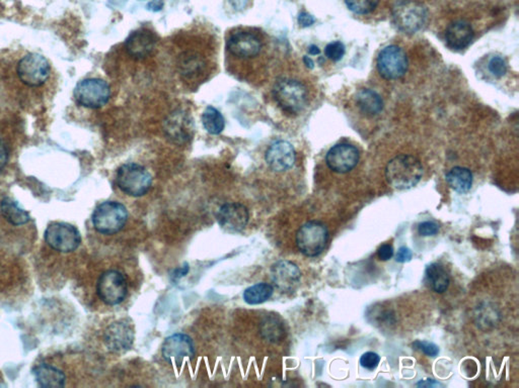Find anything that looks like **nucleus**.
I'll use <instances>...</instances> for the list:
<instances>
[{
	"label": "nucleus",
	"instance_id": "1",
	"mask_svg": "<svg viewBox=\"0 0 519 388\" xmlns=\"http://www.w3.org/2000/svg\"><path fill=\"white\" fill-rule=\"evenodd\" d=\"M422 176V164L412 155H399L387 163V180L392 188L398 190L414 188L419 183Z\"/></svg>",
	"mask_w": 519,
	"mask_h": 388
},
{
	"label": "nucleus",
	"instance_id": "2",
	"mask_svg": "<svg viewBox=\"0 0 519 388\" xmlns=\"http://www.w3.org/2000/svg\"><path fill=\"white\" fill-rule=\"evenodd\" d=\"M273 97L277 104L286 114H298L308 104V90L300 81L281 78L273 87Z\"/></svg>",
	"mask_w": 519,
	"mask_h": 388
},
{
	"label": "nucleus",
	"instance_id": "3",
	"mask_svg": "<svg viewBox=\"0 0 519 388\" xmlns=\"http://www.w3.org/2000/svg\"><path fill=\"white\" fill-rule=\"evenodd\" d=\"M128 220V210L118 201H105L95 208L92 220L95 231L103 235L119 233Z\"/></svg>",
	"mask_w": 519,
	"mask_h": 388
},
{
	"label": "nucleus",
	"instance_id": "4",
	"mask_svg": "<svg viewBox=\"0 0 519 388\" xmlns=\"http://www.w3.org/2000/svg\"><path fill=\"white\" fill-rule=\"evenodd\" d=\"M117 184L124 193L140 198L150 190L152 177L145 167L136 163L122 165L117 171Z\"/></svg>",
	"mask_w": 519,
	"mask_h": 388
},
{
	"label": "nucleus",
	"instance_id": "5",
	"mask_svg": "<svg viewBox=\"0 0 519 388\" xmlns=\"http://www.w3.org/2000/svg\"><path fill=\"white\" fill-rule=\"evenodd\" d=\"M329 239V231L323 222H305L296 233V246L306 257H317L324 252Z\"/></svg>",
	"mask_w": 519,
	"mask_h": 388
},
{
	"label": "nucleus",
	"instance_id": "6",
	"mask_svg": "<svg viewBox=\"0 0 519 388\" xmlns=\"http://www.w3.org/2000/svg\"><path fill=\"white\" fill-rule=\"evenodd\" d=\"M394 21L399 31L415 33L422 30L427 21V11L415 0H402L393 9Z\"/></svg>",
	"mask_w": 519,
	"mask_h": 388
},
{
	"label": "nucleus",
	"instance_id": "7",
	"mask_svg": "<svg viewBox=\"0 0 519 388\" xmlns=\"http://www.w3.org/2000/svg\"><path fill=\"white\" fill-rule=\"evenodd\" d=\"M73 97L81 107L97 109L108 104L111 97V90L103 79L88 78L78 83L74 88Z\"/></svg>",
	"mask_w": 519,
	"mask_h": 388
},
{
	"label": "nucleus",
	"instance_id": "8",
	"mask_svg": "<svg viewBox=\"0 0 519 388\" xmlns=\"http://www.w3.org/2000/svg\"><path fill=\"white\" fill-rule=\"evenodd\" d=\"M45 241L55 251L70 253L81 244L80 231L66 222H51L45 231Z\"/></svg>",
	"mask_w": 519,
	"mask_h": 388
},
{
	"label": "nucleus",
	"instance_id": "9",
	"mask_svg": "<svg viewBox=\"0 0 519 388\" xmlns=\"http://www.w3.org/2000/svg\"><path fill=\"white\" fill-rule=\"evenodd\" d=\"M263 41L258 33L248 30L231 33L226 41V49L231 56L238 59H253L263 51Z\"/></svg>",
	"mask_w": 519,
	"mask_h": 388
},
{
	"label": "nucleus",
	"instance_id": "10",
	"mask_svg": "<svg viewBox=\"0 0 519 388\" xmlns=\"http://www.w3.org/2000/svg\"><path fill=\"white\" fill-rule=\"evenodd\" d=\"M19 78L23 85L30 87H39L44 85L50 76V65L42 55L33 53L23 57L19 62Z\"/></svg>",
	"mask_w": 519,
	"mask_h": 388
},
{
	"label": "nucleus",
	"instance_id": "11",
	"mask_svg": "<svg viewBox=\"0 0 519 388\" xmlns=\"http://www.w3.org/2000/svg\"><path fill=\"white\" fill-rule=\"evenodd\" d=\"M127 282L125 277L117 270H108L98 280L97 292L103 303L108 306H118L126 298Z\"/></svg>",
	"mask_w": 519,
	"mask_h": 388
},
{
	"label": "nucleus",
	"instance_id": "12",
	"mask_svg": "<svg viewBox=\"0 0 519 388\" xmlns=\"http://www.w3.org/2000/svg\"><path fill=\"white\" fill-rule=\"evenodd\" d=\"M377 64L380 76L387 80L402 78L408 70L406 53L398 45H387L382 49L377 57Z\"/></svg>",
	"mask_w": 519,
	"mask_h": 388
},
{
	"label": "nucleus",
	"instance_id": "13",
	"mask_svg": "<svg viewBox=\"0 0 519 388\" xmlns=\"http://www.w3.org/2000/svg\"><path fill=\"white\" fill-rule=\"evenodd\" d=\"M135 332L133 325L126 320L111 323L104 335L105 344L113 353H125L133 346Z\"/></svg>",
	"mask_w": 519,
	"mask_h": 388
},
{
	"label": "nucleus",
	"instance_id": "14",
	"mask_svg": "<svg viewBox=\"0 0 519 388\" xmlns=\"http://www.w3.org/2000/svg\"><path fill=\"white\" fill-rule=\"evenodd\" d=\"M164 360L174 364L183 363L195 356V347L192 339L186 334L177 333L164 340L162 347Z\"/></svg>",
	"mask_w": 519,
	"mask_h": 388
},
{
	"label": "nucleus",
	"instance_id": "15",
	"mask_svg": "<svg viewBox=\"0 0 519 388\" xmlns=\"http://www.w3.org/2000/svg\"><path fill=\"white\" fill-rule=\"evenodd\" d=\"M219 226L229 233H240L248 226L250 214L245 205L240 203H227L219 208L216 214Z\"/></svg>",
	"mask_w": 519,
	"mask_h": 388
},
{
	"label": "nucleus",
	"instance_id": "16",
	"mask_svg": "<svg viewBox=\"0 0 519 388\" xmlns=\"http://www.w3.org/2000/svg\"><path fill=\"white\" fill-rule=\"evenodd\" d=\"M360 161L357 148L350 144H338L326 156L327 167L337 173H347L355 168Z\"/></svg>",
	"mask_w": 519,
	"mask_h": 388
},
{
	"label": "nucleus",
	"instance_id": "17",
	"mask_svg": "<svg viewBox=\"0 0 519 388\" xmlns=\"http://www.w3.org/2000/svg\"><path fill=\"white\" fill-rule=\"evenodd\" d=\"M164 131L169 140L178 145L190 142L193 136V121L183 110L172 112L164 122Z\"/></svg>",
	"mask_w": 519,
	"mask_h": 388
},
{
	"label": "nucleus",
	"instance_id": "18",
	"mask_svg": "<svg viewBox=\"0 0 519 388\" xmlns=\"http://www.w3.org/2000/svg\"><path fill=\"white\" fill-rule=\"evenodd\" d=\"M271 279L280 291L290 293L300 285V269L291 261L280 260L272 266Z\"/></svg>",
	"mask_w": 519,
	"mask_h": 388
},
{
	"label": "nucleus",
	"instance_id": "19",
	"mask_svg": "<svg viewBox=\"0 0 519 388\" xmlns=\"http://www.w3.org/2000/svg\"><path fill=\"white\" fill-rule=\"evenodd\" d=\"M265 160L269 168L273 171L285 172L295 164V150L287 141H276L268 148Z\"/></svg>",
	"mask_w": 519,
	"mask_h": 388
},
{
	"label": "nucleus",
	"instance_id": "20",
	"mask_svg": "<svg viewBox=\"0 0 519 388\" xmlns=\"http://www.w3.org/2000/svg\"><path fill=\"white\" fill-rule=\"evenodd\" d=\"M157 38L154 33L147 28L131 33L126 39V51L135 59H143L147 57L154 49Z\"/></svg>",
	"mask_w": 519,
	"mask_h": 388
},
{
	"label": "nucleus",
	"instance_id": "21",
	"mask_svg": "<svg viewBox=\"0 0 519 388\" xmlns=\"http://www.w3.org/2000/svg\"><path fill=\"white\" fill-rule=\"evenodd\" d=\"M473 38L472 26L466 21H456L447 26L446 40L449 48L463 50L471 44Z\"/></svg>",
	"mask_w": 519,
	"mask_h": 388
},
{
	"label": "nucleus",
	"instance_id": "22",
	"mask_svg": "<svg viewBox=\"0 0 519 388\" xmlns=\"http://www.w3.org/2000/svg\"><path fill=\"white\" fill-rule=\"evenodd\" d=\"M206 60L197 52L187 51L182 53L178 60V68L182 75L187 79H195L204 73L206 69Z\"/></svg>",
	"mask_w": 519,
	"mask_h": 388
},
{
	"label": "nucleus",
	"instance_id": "23",
	"mask_svg": "<svg viewBox=\"0 0 519 388\" xmlns=\"http://www.w3.org/2000/svg\"><path fill=\"white\" fill-rule=\"evenodd\" d=\"M33 374L36 382L41 387L58 388L63 387L66 382V376L61 369L48 364H40L33 369Z\"/></svg>",
	"mask_w": 519,
	"mask_h": 388
},
{
	"label": "nucleus",
	"instance_id": "24",
	"mask_svg": "<svg viewBox=\"0 0 519 388\" xmlns=\"http://www.w3.org/2000/svg\"><path fill=\"white\" fill-rule=\"evenodd\" d=\"M260 334L269 343H279L285 337V327L276 315H268L260 323Z\"/></svg>",
	"mask_w": 519,
	"mask_h": 388
},
{
	"label": "nucleus",
	"instance_id": "25",
	"mask_svg": "<svg viewBox=\"0 0 519 388\" xmlns=\"http://www.w3.org/2000/svg\"><path fill=\"white\" fill-rule=\"evenodd\" d=\"M356 104L365 116L373 117L379 114L384 109V102L379 93L374 90L363 88L358 91L355 97Z\"/></svg>",
	"mask_w": 519,
	"mask_h": 388
},
{
	"label": "nucleus",
	"instance_id": "26",
	"mask_svg": "<svg viewBox=\"0 0 519 388\" xmlns=\"http://www.w3.org/2000/svg\"><path fill=\"white\" fill-rule=\"evenodd\" d=\"M0 210L4 219L13 226H23L31 220L30 215L11 198H6L2 200Z\"/></svg>",
	"mask_w": 519,
	"mask_h": 388
},
{
	"label": "nucleus",
	"instance_id": "27",
	"mask_svg": "<svg viewBox=\"0 0 519 388\" xmlns=\"http://www.w3.org/2000/svg\"><path fill=\"white\" fill-rule=\"evenodd\" d=\"M447 184L459 193H466L473 185V173L465 167H454L446 176Z\"/></svg>",
	"mask_w": 519,
	"mask_h": 388
},
{
	"label": "nucleus",
	"instance_id": "28",
	"mask_svg": "<svg viewBox=\"0 0 519 388\" xmlns=\"http://www.w3.org/2000/svg\"><path fill=\"white\" fill-rule=\"evenodd\" d=\"M425 276L429 286L437 293H444L449 289L451 282L449 273L444 269V266L439 263H432L427 266Z\"/></svg>",
	"mask_w": 519,
	"mask_h": 388
},
{
	"label": "nucleus",
	"instance_id": "29",
	"mask_svg": "<svg viewBox=\"0 0 519 388\" xmlns=\"http://www.w3.org/2000/svg\"><path fill=\"white\" fill-rule=\"evenodd\" d=\"M273 292L274 289L271 284L260 282V284H253L246 289L243 292V299L246 303L251 304V306H257V304L266 303L268 299L273 296Z\"/></svg>",
	"mask_w": 519,
	"mask_h": 388
},
{
	"label": "nucleus",
	"instance_id": "30",
	"mask_svg": "<svg viewBox=\"0 0 519 388\" xmlns=\"http://www.w3.org/2000/svg\"><path fill=\"white\" fill-rule=\"evenodd\" d=\"M202 124L210 135H219L226 126V122L219 110L212 107H208L203 112Z\"/></svg>",
	"mask_w": 519,
	"mask_h": 388
},
{
	"label": "nucleus",
	"instance_id": "31",
	"mask_svg": "<svg viewBox=\"0 0 519 388\" xmlns=\"http://www.w3.org/2000/svg\"><path fill=\"white\" fill-rule=\"evenodd\" d=\"M380 0H345L346 6L353 14L365 16L373 13L379 6Z\"/></svg>",
	"mask_w": 519,
	"mask_h": 388
},
{
	"label": "nucleus",
	"instance_id": "32",
	"mask_svg": "<svg viewBox=\"0 0 519 388\" xmlns=\"http://www.w3.org/2000/svg\"><path fill=\"white\" fill-rule=\"evenodd\" d=\"M345 45L343 43L332 42L327 45L326 49H325V54L327 57V59L332 60L334 62H338L340 60L343 58L345 55Z\"/></svg>",
	"mask_w": 519,
	"mask_h": 388
},
{
	"label": "nucleus",
	"instance_id": "33",
	"mask_svg": "<svg viewBox=\"0 0 519 388\" xmlns=\"http://www.w3.org/2000/svg\"><path fill=\"white\" fill-rule=\"evenodd\" d=\"M488 67H489L490 72H491L495 77H502V76L505 75L507 72L506 61L500 56L493 57V58L490 60Z\"/></svg>",
	"mask_w": 519,
	"mask_h": 388
},
{
	"label": "nucleus",
	"instance_id": "34",
	"mask_svg": "<svg viewBox=\"0 0 519 388\" xmlns=\"http://www.w3.org/2000/svg\"><path fill=\"white\" fill-rule=\"evenodd\" d=\"M414 349L422 352L425 355L430 357H436L439 354V348L437 345L428 341H415L413 343Z\"/></svg>",
	"mask_w": 519,
	"mask_h": 388
},
{
	"label": "nucleus",
	"instance_id": "35",
	"mask_svg": "<svg viewBox=\"0 0 519 388\" xmlns=\"http://www.w3.org/2000/svg\"><path fill=\"white\" fill-rule=\"evenodd\" d=\"M360 365L367 370H374L379 365L380 356L374 352H367L360 358Z\"/></svg>",
	"mask_w": 519,
	"mask_h": 388
},
{
	"label": "nucleus",
	"instance_id": "36",
	"mask_svg": "<svg viewBox=\"0 0 519 388\" xmlns=\"http://www.w3.org/2000/svg\"><path fill=\"white\" fill-rule=\"evenodd\" d=\"M439 232V227L436 222H421L419 227H418V233L422 237H431L435 236Z\"/></svg>",
	"mask_w": 519,
	"mask_h": 388
},
{
	"label": "nucleus",
	"instance_id": "37",
	"mask_svg": "<svg viewBox=\"0 0 519 388\" xmlns=\"http://www.w3.org/2000/svg\"><path fill=\"white\" fill-rule=\"evenodd\" d=\"M377 256L382 261H387L392 259L394 256V248L393 246L389 244H384V245L380 246L379 251H377Z\"/></svg>",
	"mask_w": 519,
	"mask_h": 388
},
{
	"label": "nucleus",
	"instance_id": "38",
	"mask_svg": "<svg viewBox=\"0 0 519 388\" xmlns=\"http://www.w3.org/2000/svg\"><path fill=\"white\" fill-rule=\"evenodd\" d=\"M413 257L412 251L407 247H401L396 255V261L399 263H406L411 261Z\"/></svg>",
	"mask_w": 519,
	"mask_h": 388
},
{
	"label": "nucleus",
	"instance_id": "39",
	"mask_svg": "<svg viewBox=\"0 0 519 388\" xmlns=\"http://www.w3.org/2000/svg\"><path fill=\"white\" fill-rule=\"evenodd\" d=\"M7 161H9V150L6 144L0 140V171L6 166Z\"/></svg>",
	"mask_w": 519,
	"mask_h": 388
},
{
	"label": "nucleus",
	"instance_id": "40",
	"mask_svg": "<svg viewBox=\"0 0 519 388\" xmlns=\"http://www.w3.org/2000/svg\"><path fill=\"white\" fill-rule=\"evenodd\" d=\"M313 23H315V18L308 13H301L298 16V23L303 28H308V26H312Z\"/></svg>",
	"mask_w": 519,
	"mask_h": 388
},
{
	"label": "nucleus",
	"instance_id": "41",
	"mask_svg": "<svg viewBox=\"0 0 519 388\" xmlns=\"http://www.w3.org/2000/svg\"><path fill=\"white\" fill-rule=\"evenodd\" d=\"M189 271H190L189 264L188 263H185V264L181 266V267L177 268L176 270H174L173 277L174 279H180L182 277L186 276Z\"/></svg>",
	"mask_w": 519,
	"mask_h": 388
},
{
	"label": "nucleus",
	"instance_id": "42",
	"mask_svg": "<svg viewBox=\"0 0 519 388\" xmlns=\"http://www.w3.org/2000/svg\"><path fill=\"white\" fill-rule=\"evenodd\" d=\"M164 6V0H152L150 4H147L148 11H152L153 13H157V11H162Z\"/></svg>",
	"mask_w": 519,
	"mask_h": 388
},
{
	"label": "nucleus",
	"instance_id": "43",
	"mask_svg": "<svg viewBox=\"0 0 519 388\" xmlns=\"http://www.w3.org/2000/svg\"><path fill=\"white\" fill-rule=\"evenodd\" d=\"M416 385H417V387H435V385H439V383L435 382L434 380H433V379H427V382H418L417 384H416Z\"/></svg>",
	"mask_w": 519,
	"mask_h": 388
},
{
	"label": "nucleus",
	"instance_id": "44",
	"mask_svg": "<svg viewBox=\"0 0 519 388\" xmlns=\"http://www.w3.org/2000/svg\"><path fill=\"white\" fill-rule=\"evenodd\" d=\"M308 53H310V55H319L320 53V50L319 49V47L315 45H312L308 47Z\"/></svg>",
	"mask_w": 519,
	"mask_h": 388
},
{
	"label": "nucleus",
	"instance_id": "45",
	"mask_svg": "<svg viewBox=\"0 0 519 388\" xmlns=\"http://www.w3.org/2000/svg\"><path fill=\"white\" fill-rule=\"evenodd\" d=\"M303 62H305V66L308 67V68L313 69V67H315V62H313V59L310 58V57H303Z\"/></svg>",
	"mask_w": 519,
	"mask_h": 388
}]
</instances>
